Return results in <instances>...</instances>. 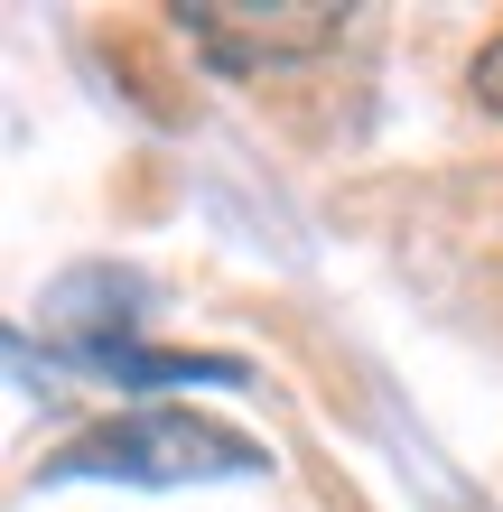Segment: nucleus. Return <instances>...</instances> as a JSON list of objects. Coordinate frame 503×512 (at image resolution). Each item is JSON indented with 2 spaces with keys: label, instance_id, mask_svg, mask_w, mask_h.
Returning a JSON list of instances; mask_svg holds the SVG:
<instances>
[{
  "label": "nucleus",
  "instance_id": "nucleus-1",
  "mask_svg": "<svg viewBox=\"0 0 503 512\" xmlns=\"http://www.w3.org/2000/svg\"><path fill=\"white\" fill-rule=\"evenodd\" d=\"M261 466L271 457H261L252 438L205 429V419H187V410L112 419V429L75 438L66 457H56V475H122V485H205V475H261Z\"/></svg>",
  "mask_w": 503,
  "mask_h": 512
},
{
  "label": "nucleus",
  "instance_id": "nucleus-2",
  "mask_svg": "<svg viewBox=\"0 0 503 512\" xmlns=\"http://www.w3.org/2000/svg\"><path fill=\"white\" fill-rule=\"evenodd\" d=\"M177 28L196 38V56L215 75H280V66H308V56L345 47L354 10L345 0H187Z\"/></svg>",
  "mask_w": 503,
  "mask_h": 512
},
{
  "label": "nucleus",
  "instance_id": "nucleus-3",
  "mask_svg": "<svg viewBox=\"0 0 503 512\" xmlns=\"http://www.w3.org/2000/svg\"><path fill=\"white\" fill-rule=\"evenodd\" d=\"M75 364H94V373L131 382V391H168V382H243V364H215V354H150V345H131V336L75 345Z\"/></svg>",
  "mask_w": 503,
  "mask_h": 512
},
{
  "label": "nucleus",
  "instance_id": "nucleus-4",
  "mask_svg": "<svg viewBox=\"0 0 503 512\" xmlns=\"http://www.w3.org/2000/svg\"><path fill=\"white\" fill-rule=\"evenodd\" d=\"M466 84H476V103H485V112H503V38H485V47H476Z\"/></svg>",
  "mask_w": 503,
  "mask_h": 512
}]
</instances>
